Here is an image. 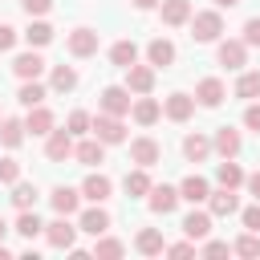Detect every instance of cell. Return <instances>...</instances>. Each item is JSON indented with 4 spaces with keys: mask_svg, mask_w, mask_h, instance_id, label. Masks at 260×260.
I'll list each match as a JSON object with an SVG mask.
<instances>
[{
    "mask_svg": "<svg viewBox=\"0 0 260 260\" xmlns=\"http://www.w3.org/2000/svg\"><path fill=\"white\" fill-rule=\"evenodd\" d=\"M89 130H93L106 146H114V142H122V138H126V126H122V118H118V114H102V118H93V122H89Z\"/></svg>",
    "mask_w": 260,
    "mask_h": 260,
    "instance_id": "2",
    "label": "cell"
},
{
    "mask_svg": "<svg viewBox=\"0 0 260 260\" xmlns=\"http://www.w3.org/2000/svg\"><path fill=\"white\" fill-rule=\"evenodd\" d=\"M45 236H49V244H53V248H73V240H77V228L69 223V215H61V219L45 223Z\"/></svg>",
    "mask_w": 260,
    "mask_h": 260,
    "instance_id": "3",
    "label": "cell"
},
{
    "mask_svg": "<svg viewBox=\"0 0 260 260\" xmlns=\"http://www.w3.org/2000/svg\"><path fill=\"white\" fill-rule=\"evenodd\" d=\"M146 57H150V65H158V69H167V65L175 61V45H171L167 37H154V41L146 45Z\"/></svg>",
    "mask_w": 260,
    "mask_h": 260,
    "instance_id": "18",
    "label": "cell"
},
{
    "mask_svg": "<svg viewBox=\"0 0 260 260\" xmlns=\"http://www.w3.org/2000/svg\"><path fill=\"white\" fill-rule=\"evenodd\" d=\"M183 232H187V240H203V236L211 232V215H207V211H191V215L183 219Z\"/></svg>",
    "mask_w": 260,
    "mask_h": 260,
    "instance_id": "25",
    "label": "cell"
},
{
    "mask_svg": "<svg viewBox=\"0 0 260 260\" xmlns=\"http://www.w3.org/2000/svg\"><path fill=\"white\" fill-rule=\"evenodd\" d=\"M130 114H134V122H138V126H150V122H158L162 106H158L154 98H138V102L130 106Z\"/></svg>",
    "mask_w": 260,
    "mask_h": 260,
    "instance_id": "19",
    "label": "cell"
},
{
    "mask_svg": "<svg viewBox=\"0 0 260 260\" xmlns=\"http://www.w3.org/2000/svg\"><path fill=\"white\" fill-rule=\"evenodd\" d=\"M0 260H8V248H4V244H0Z\"/></svg>",
    "mask_w": 260,
    "mask_h": 260,
    "instance_id": "52",
    "label": "cell"
},
{
    "mask_svg": "<svg viewBox=\"0 0 260 260\" xmlns=\"http://www.w3.org/2000/svg\"><path fill=\"white\" fill-rule=\"evenodd\" d=\"M236 98H244V102H252V98H260V73H256V69H248V73H240V81H236Z\"/></svg>",
    "mask_w": 260,
    "mask_h": 260,
    "instance_id": "30",
    "label": "cell"
},
{
    "mask_svg": "<svg viewBox=\"0 0 260 260\" xmlns=\"http://www.w3.org/2000/svg\"><path fill=\"white\" fill-rule=\"evenodd\" d=\"M122 252H126V244H122V240H110L106 232H102L98 244H93V256H102V260H118Z\"/></svg>",
    "mask_w": 260,
    "mask_h": 260,
    "instance_id": "32",
    "label": "cell"
},
{
    "mask_svg": "<svg viewBox=\"0 0 260 260\" xmlns=\"http://www.w3.org/2000/svg\"><path fill=\"white\" fill-rule=\"evenodd\" d=\"M102 110L106 114H130V89H122V85H106L102 89Z\"/></svg>",
    "mask_w": 260,
    "mask_h": 260,
    "instance_id": "6",
    "label": "cell"
},
{
    "mask_svg": "<svg viewBox=\"0 0 260 260\" xmlns=\"http://www.w3.org/2000/svg\"><path fill=\"white\" fill-rule=\"evenodd\" d=\"M207 203H211V215H232V211L240 207V199L232 195V187H219V191H211V195H207Z\"/></svg>",
    "mask_w": 260,
    "mask_h": 260,
    "instance_id": "20",
    "label": "cell"
},
{
    "mask_svg": "<svg viewBox=\"0 0 260 260\" xmlns=\"http://www.w3.org/2000/svg\"><path fill=\"white\" fill-rule=\"evenodd\" d=\"M16 232H20L24 240H32L37 232H45V223L37 219V211H32V207H24V211H20V219H16Z\"/></svg>",
    "mask_w": 260,
    "mask_h": 260,
    "instance_id": "35",
    "label": "cell"
},
{
    "mask_svg": "<svg viewBox=\"0 0 260 260\" xmlns=\"http://www.w3.org/2000/svg\"><path fill=\"white\" fill-rule=\"evenodd\" d=\"M12 69H16V77H24V81H32V77H41V69H45V61H41L37 53H20V57L12 61Z\"/></svg>",
    "mask_w": 260,
    "mask_h": 260,
    "instance_id": "21",
    "label": "cell"
},
{
    "mask_svg": "<svg viewBox=\"0 0 260 260\" xmlns=\"http://www.w3.org/2000/svg\"><path fill=\"white\" fill-rule=\"evenodd\" d=\"M20 179V162L16 158H0V183H16Z\"/></svg>",
    "mask_w": 260,
    "mask_h": 260,
    "instance_id": "41",
    "label": "cell"
},
{
    "mask_svg": "<svg viewBox=\"0 0 260 260\" xmlns=\"http://www.w3.org/2000/svg\"><path fill=\"white\" fill-rule=\"evenodd\" d=\"M20 138H24V122L4 118V122H0V142H4V146H20Z\"/></svg>",
    "mask_w": 260,
    "mask_h": 260,
    "instance_id": "34",
    "label": "cell"
},
{
    "mask_svg": "<svg viewBox=\"0 0 260 260\" xmlns=\"http://www.w3.org/2000/svg\"><path fill=\"white\" fill-rule=\"evenodd\" d=\"M248 191L260 199V171H256V175H248Z\"/></svg>",
    "mask_w": 260,
    "mask_h": 260,
    "instance_id": "49",
    "label": "cell"
},
{
    "mask_svg": "<svg viewBox=\"0 0 260 260\" xmlns=\"http://www.w3.org/2000/svg\"><path fill=\"white\" fill-rule=\"evenodd\" d=\"M73 85H77V73H73L69 65H57V69H53V89H57V93H69Z\"/></svg>",
    "mask_w": 260,
    "mask_h": 260,
    "instance_id": "37",
    "label": "cell"
},
{
    "mask_svg": "<svg viewBox=\"0 0 260 260\" xmlns=\"http://www.w3.org/2000/svg\"><path fill=\"white\" fill-rule=\"evenodd\" d=\"M215 179H219V187H232V191H236V187L244 183V171H240L232 158H223V162L215 167Z\"/></svg>",
    "mask_w": 260,
    "mask_h": 260,
    "instance_id": "29",
    "label": "cell"
},
{
    "mask_svg": "<svg viewBox=\"0 0 260 260\" xmlns=\"http://www.w3.org/2000/svg\"><path fill=\"white\" fill-rule=\"evenodd\" d=\"M162 252H171V256H191L195 244H171V248H162Z\"/></svg>",
    "mask_w": 260,
    "mask_h": 260,
    "instance_id": "48",
    "label": "cell"
},
{
    "mask_svg": "<svg viewBox=\"0 0 260 260\" xmlns=\"http://www.w3.org/2000/svg\"><path fill=\"white\" fill-rule=\"evenodd\" d=\"M146 195H150V211H154V215H171L175 203H179V191L167 187V183H162V187H150Z\"/></svg>",
    "mask_w": 260,
    "mask_h": 260,
    "instance_id": "11",
    "label": "cell"
},
{
    "mask_svg": "<svg viewBox=\"0 0 260 260\" xmlns=\"http://www.w3.org/2000/svg\"><path fill=\"white\" fill-rule=\"evenodd\" d=\"M244 57H248V45L244 41H223L219 45V65L223 69H244Z\"/></svg>",
    "mask_w": 260,
    "mask_h": 260,
    "instance_id": "13",
    "label": "cell"
},
{
    "mask_svg": "<svg viewBox=\"0 0 260 260\" xmlns=\"http://www.w3.org/2000/svg\"><path fill=\"white\" fill-rule=\"evenodd\" d=\"M191 20V0H162V24L179 28Z\"/></svg>",
    "mask_w": 260,
    "mask_h": 260,
    "instance_id": "17",
    "label": "cell"
},
{
    "mask_svg": "<svg viewBox=\"0 0 260 260\" xmlns=\"http://www.w3.org/2000/svg\"><path fill=\"white\" fill-rule=\"evenodd\" d=\"M211 146H215L223 158H236V154H240V130L219 126V130H215V138H211Z\"/></svg>",
    "mask_w": 260,
    "mask_h": 260,
    "instance_id": "14",
    "label": "cell"
},
{
    "mask_svg": "<svg viewBox=\"0 0 260 260\" xmlns=\"http://www.w3.org/2000/svg\"><path fill=\"white\" fill-rule=\"evenodd\" d=\"M150 191V175H146V167H138V171H130L126 175V195H134V199H142Z\"/></svg>",
    "mask_w": 260,
    "mask_h": 260,
    "instance_id": "31",
    "label": "cell"
},
{
    "mask_svg": "<svg viewBox=\"0 0 260 260\" xmlns=\"http://www.w3.org/2000/svg\"><path fill=\"white\" fill-rule=\"evenodd\" d=\"M12 203H16L20 211H24V207H32V203H37V187H32V183H16V191H12Z\"/></svg>",
    "mask_w": 260,
    "mask_h": 260,
    "instance_id": "39",
    "label": "cell"
},
{
    "mask_svg": "<svg viewBox=\"0 0 260 260\" xmlns=\"http://www.w3.org/2000/svg\"><path fill=\"white\" fill-rule=\"evenodd\" d=\"M4 232H8V223H4V219H0V240H4Z\"/></svg>",
    "mask_w": 260,
    "mask_h": 260,
    "instance_id": "53",
    "label": "cell"
},
{
    "mask_svg": "<svg viewBox=\"0 0 260 260\" xmlns=\"http://www.w3.org/2000/svg\"><path fill=\"white\" fill-rule=\"evenodd\" d=\"M20 8H24L28 16H45V12L53 8V0H20Z\"/></svg>",
    "mask_w": 260,
    "mask_h": 260,
    "instance_id": "42",
    "label": "cell"
},
{
    "mask_svg": "<svg viewBox=\"0 0 260 260\" xmlns=\"http://www.w3.org/2000/svg\"><path fill=\"white\" fill-rule=\"evenodd\" d=\"M244 126L260 134V106H248V110H244Z\"/></svg>",
    "mask_w": 260,
    "mask_h": 260,
    "instance_id": "46",
    "label": "cell"
},
{
    "mask_svg": "<svg viewBox=\"0 0 260 260\" xmlns=\"http://www.w3.org/2000/svg\"><path fill=\"white\" fill-rule=\"evenodd\" d=\"M49 199H53V211H57V215H73V211H77V199H81V195H77L73 187H57V191H53Z\"/></svg>",
    "mask_w": 260,
    "mask_h": 260,
    "instance_id": "24",
    "label": "cell"
},
{
    "mask_svg": "<svg viewBox=\"0 0 260 260\" xmlns=\"http://www.w3.org/2000/svg\"><path fill=\"white\" fill-rule=\"evenodd\" d=\"M203 252H207V256H228L232 248H228L223 240H211V244H203Z\"/></svg>",
    "mask_w": 260,
    "mask_h": 260,
    "instance_id": "47",
    "label": "cell"
},
{
    "mask_svg": "<svg viewBox=\"0 0 260 260\" xmlns=\"http://www.w3.org/2000/svg\"><path fill=\"white\" fill-rule=\"evenodd\" d=\"M162 114H167L171 122H187V118L195 114V98H191V93H171V98L162 102Z\"/></svg>",
    "mask_w": 260,
    "mask_h": 260,
    "instance_id": "7",
    "label": "cell"
},
{
    "mask_svg": "<svg viewBox=\"0 0 260 260\" xmlns=\"http://www.w3.org/2000/svg\"><path fill=\"white\" fill-rule=\"evenodd\" d=\"M134 248H138L142 256H158L167 244H162V236H158L154 228H142V232H138V240H134Z\"/></svg>",
    "mask_w": 260,
    "mask_h": 260,
    "instance_id": "28",
    "label": "cell"
},
{
    "mask_svg": "<svg viewBox=\"0 0 260 260\" xmlns=\"http://www.w3.org/2000/svg\"><path fill=\"white\" fill-rule=\"evenodd\" d=\"M16 102H20V106H41V102H45V85H41L37 77H32V81H24V85H20V93H16Z\"/></svg>",
    "mask_w": 260,
    "mask_h": 260,
    "instance_id": "33",
    "label": "cell"
},
{
    "mask_svg": "<svg viewBox=\"0 0 260 260\" xmlns=\"http://www.w3.org/2000/svg\"><path fill=\"white\" fill-rule=\"evenodd\" d=\"M69 53L73 57H93L98 53V32L93 28H73L69 32Z\"/></svg>",
    "mask_w": 260,
    "mask_h": 260,
    "instance_id": "9",
    "label": "cell"
},
{
    "mask_svg": "<svg viewBox=\"0 0 260 260\" xmlns=\"http://www.w3.org/2000/svg\"><path fill=\"white\" fill-rule=\"evenodd\" d=\"M12 45H16V28L12 24H0V53H8Z\"/></svg>",
    "mask_w": 260,
    "mask_h": 260,
    "instance_id": "45",
    "label": "cell"
},
{
    "mask_svg": "<svg viewBox=\"0 0 260 260\" xmlns=\"http://www.w3.org/2000/svg\"><path fill=\"white\" fill-rule=\"evenodd\" d=\"M232 252H240V256H260V232H248V236H240V240L232 244Z\"/></svg>",
    "mask_w": 260,
    "mask_h": 260,
    "instance_id": "38",
    "label": "cell"
},
{
    "mask_svg": "<svg viewBox=\"0 0 260 260\" xmlns=\"http://www.w3.org/2000/svg\"><path fill=\"white\" fill-rule=\"evenodd\" d=\"M126 89H134V93H150L154 89V65H130L126 69Z\"/></svg>",
    "mask_w": 260,
    "mask_h": 260,
    "instance_id": "4",
    "label": "cell"
},
{
    "mask_svg": "<svg viewBox=\"0 0 260 260\" xmlns=\"http://www.w3.org/2000/svg\"><path fill=\"white\" fill-rule=\"evenodd\" d=\"M77 232H85V236H102V232H110V215H106L102 207H89V211H81Z\"/></svg>",
    "mask_w": 260,
    "mask_h": 260,
    "instance_id": "16",
    "label": "cell"
},
{
    "mask_svg": "<svg viewBox=\"0 0 260 260\" xmlns=\"http://www.w3.org/2000/svg\"><path fill=\"white\" fill-rule=\"evenodd\" d=\"M73 154H77L81 167H98V162H106V142L102 138H85L81 146H73Z\"/></svg>",
    "mask_w": 260,
    "mask_h": 260,
    "instance_id": "12",
    "label": "cell"
},
{
    "mask_svg": "<svg viewBox=\"0 0 260 260\" xmlns=\"http://www.w3.org/2000/svg\"><path fill=\"white\" fill-rule=\"evenodd\" d=\"M207 195H211V187H207L203 175H187L183 187H179V199H187V203H203Z\"/></svg>",
    "mask_w": 260,
    "mask_h": 260,
    "instance_id": "15",
    "label": "cell"
},
{
    "mask_svg": "<svg viewBox=\"0 0 260 260\" xmlns=\"http://www.w3.org/2000/svg\"><path fill=\"white\" fill-rule=\"evenodd\" d=\"M183 154H187L191 162H203V158L211 154V138H203V134H187V138H183Z\"/></svg>",
    "mask_w": 260,
    "mask_h": 260,
    "instance_id": "22",
    "label": "cell"
},
{
    "mask_svg": "<svg viewBox=\"0 0 260 260\" xmlns=\"http://www.w3.org/2000/svg\"><path fill=\"white\" fill-rule=\"evenodd\" d=\"M45 154H49L53 162H61V158H69V154H73V134H69V130H49V142H45Z\"/></svg>",
    "mask_w": 260,
    "mask_h": 260,
    "instance_id": "10",
    "label": "cell"
},
{
    "mask_svg": "<svg viewBox=\"0 0 260 260\" xmlns=\"http://www.w3.org/2000/svg\"><path fill=\"white\" fill-rule=\"evenodd\" d=\"M219 32H223V16L219 12H195L191 16V37L195 41H219Z\"/></svg>",
    "mask_w": 260,
    "mask_h": 260,
    "instance_id": "1",
    "label": "cell"
},
{
    "mask_svg": "<svg viewBox=\"0 0 260 260\" xmlns=\"http://www.w3.org/2000/svg\"><path fill=\"white\" fill-rule=\"evenodd\" d=\"M24 130H32V134H49V130H53V114H49L45 106H28V122H24Z\"/></svg>",
    "mask_w": 260,
    "mask_h": 260,
    "instance_id": "27",
    "label": "cell"
},
{
    "mask_svg": "<svg viewBox=\"0 0 260 260\" xmlns=\"http://www.w3.org/2000/svg\"><path fill=\"white\" fill-rule=\"evenodd\" d=\"M130 158H134L138 167H154V162L162 158V146H158L154 138H134V142H130Z\"/></svg>",
    "mask_w": 260,
    "mask_h": 260,
    "instance_id": "8",
    "label": "cell"
},
{
    "mask_svg": "<svg viewBox=\"0 0 260 260\" xmlns=\"http://www.w3.org/2000/svg\"><path fill=\"white\" fill-rule=\"evenodd\" d=\"M110 61H114L118 69H130V65L138 61V45H134V41H118V45L110 49Z\"/></svg>",
    "mask_w": 260,
    "mask_h": 260,
    "instance_id": "26",
    "label": "cell"
},
{
    "mask_svg": "<svg viewBox=\"0 0 260 260\" xmlns=\"http://www.w3.org/2000/svg\"><path fill=\"white\" fill-rule=\"evenodd\" d=\"M81 195L93 199V203H106V199H110V179H106V175H89V179L81 183Z\"/></svg>",
    "mask_w": 260,
    "mask_h": 260,
    "instance_id": "23",
    "label": "cell"
},
{
    "mask_svg": "<svg viewBox=\"0 0 260 260\" xmlns=\"http://www.w3.org/2000/svg\"><path fill=\"white\" fill-rule=\"evenodd\" d=\"M89 122H93V118H89L85 110H73V114H69V134H85Z\"/></svg>",
    "mask_w": 260,
    "mask_h": 260,
    "instance_id": "40",
    "label": "cell"
},
{
    "mask_svg": "<svg viewBox=\"0 0 260 260\" xmlns=\"http://www.w3.org/2000/svg\"><path fill=\"white\" fill-rule=\"evenodd\" d=\"M24 41H28V45H49V41H53V28H49L45 20H32V24L24 28Z\"/></svg>",
    "mask_w": 260,
    "mask_h": 260,
    "instance_id": "36",
    "label": "cell"
},
{
    "mask_svg": "<svg viewBox=\"0 0 260 260\" xmlns=\"http://www.w3.org/2000/svg\"><path fill=\"white\" fill-rule=\"evenodd\" d=\"M244 45H260V16H252L244 24Z\"/></svg>",
    "mask_w": 260,
    "mask_h": 260,
    "instance_id": "44",
    "label": "cell"
},
{
    "mask_svg": "<svg viewBox=\"0 0 260 260\" xmlns=\"http://www.w3.org/2000/svg\"><path fill=\"white\" fill-rule=\"evenodd\" d=\"M158 0H134V8H154Z\"/></svg>",
    "mask_w": 260,
    "mask_h": 260,
    "instance_id": "50",
    "label": "cell"
},
{
    "mask_svg": "<svg viewBox=\"0 0 260 260\" xmlns=\"http://www.w3.org/2000/svg\"><path fill=\"white\" fill-rule=\"evenodd\" d=\"M195 98H199V106L215 110V106L228 98V89H223V81H219V77H203V81L195 85Z\"/></svg>",
    "mask_w": 260,
    "mask_h": 260,
    "instance_id": "5",
    "label": "cell"
},
{
    "mask_svg": "<svg viewBox=\"0 0 260 260\" xmlns=\"http://www.w3.org/2000/svg\"><path fill=\"white\" fill-rule=\"evenodd\" d=\"M215 4H219V8H236L240 0H215Z\"/></svg>",
    "mask_w": 260,
    "mask_h": 260,
    "instance_id": "51",
    "label": "cell"
},
{
    "mask_svg": "<svg viewBox=\"0 0 260 260\" xmlns=\"http://www.w3.org/2000/svg\"><path fill=\"white\" fill-rule=\"evenodd\" d=\"M244 228H248V232H260V199L244 211Z\"/></svg>",
    "mask_w": 260,
    "mask_h": 260,
    "instance_id": "43",
    "label": "cell"
}]
</instances>
